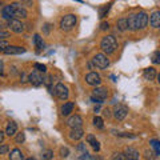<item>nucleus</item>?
<instances>
[{
    "mask_svg": "<svg viewBox=\"0 0 160 160\" xmlns=\"http://www.w3.org/2000/svg\"><path fill=\"white\" fill-rule=\"evenodd\" d=\"M127 22H128V29H131V31L144 29L148 24V15L146 12L132 13L127 18Z\"/></svg>",
    "mask_w": 160,
    "mask_h": 160,
    "instance_id": "nucleus-1",
    "label": "nucleus"
},
{
    "mask_svg": "<svg viewBox=\"0 0 160 160\" xmlns=\"http://www.w3.org/2000/svg\"><path fill=\"white\" fill-rule=\"evenodd\" d=\"M100 48H102L103 52H106L107 55L113 53L118 48V42H116V39H115V36H112V35L104 36L102 39V42H100Z\"/></svg>",
    "mask_w": 160,
    "mask_h": 160,
    "instance_id": "nucleus-2",
    "label": "nucleus"
},
{
    "mask_svg": "<svg viewBox=\"0 0 160 160\" xmlns=\"http://www.w3.org/2000/svg\"><path fill=\"white\" fill-rule=\"evenodd\" d=\"M107 96H108L107 88H104V87H96L92 91V93H91V100H92L93 103L102 104L104 100L107 99Z\"/></svg>",
    "mask_w": 160,
    "mask_h": 160,
    "instance_id": "nucleus-3",
    "label": "nucleus"
},
{
    "mask_svg": "<svg viewBox=\"0 0 160 160\" xmlns=\"http://www.w3.org/2000/svg\"><path fill=\"white\" fill-rule=\"evenodd\" d=\"M76 22H78L76 16H75L73 13H68L60 20V28H62L63 31H71V29L76 26Z\"/></svg>",
    "mask_w": 160,
    "mask_h": 160,
    "instance_id": "nucleus-4",
    "label": "nucleus"
},
{
    "mask_svg": "<svg viewBox=\"0 0 160 160\" xmlns=\"http://www.w3.org/2000/svg\"><path fill=\"white\" fill-rule=\"evenodd\" d=\"M92 63H93V66L99 69H106L109 66V60L104 53H96L92 59Z\"/></svg>",
    "mask_w": 160,
    "mask_h": 160,
    "instance_id": "nucleus-5",
    "label": "nucleus"
},
{
    "mask_svg": "<svg viewBox=\"0 0 160 160\" xmlns=\"http://www.w3.org/2000/svg\"><path fill=\"white\" fill-rule=\"evenodd\" d=\"M55 95H56V96L60 100H67L68 99V95H69L67 86H64L63 83L56 84V87H55Z\"/></svg>",
    "mask_w": 160,
    "mask_h": 160,
    "instance_id": "nucleus-6",
    "label": "nucleus"
},
{
    "mask_svg": "<svg viewBox=\"0 0 160 160\" xmlns=\"http://www.w3.org/2000/svg\"><path fill=\"white\" fill-rule=\"evenodd\" d=\"M28 80H29V83H31L32 86H35V87H39V86H42V84L44 83L43 75L40 72H38V71H32L31 73H29Z\"/></svg>",
    "mask_w": 160,
    "mask_h": 160,
    "instance_id": "nucleus-7",
    "label": "nucleus"
},
{
    "mask_svg": "<svg viewBox=\"0 0 160 160\" xmlns=\"http://www.w3.org/2000/svg\"><path fill=\"white\" fill-rule=\"evenodd\" d=\"M67 126L71 128V129L82 128V126H83V119H82V116H79V115H72V116H69L68 120H67Z\"/></svg>",
    "mask_w": 160,
    "mask_h": 160,
    "instance_id": "nucleus-8",
    "label": "nucleus"
},
{
    "mask_svg": "<svg viewBox=\"0 0 160 160\" xmlns=\"http://www.w3.org/2000/svg\"><path fill=\"white\" fill-rule=\"evenodd\" d=\"M86 82H87V84H89V86L98 87L102 84V78H100V75L96 72H89L86 76Z\"/></svg>",
    "mask_w": 160,
    "mask_h": 160,
    "instance_id": "nucleus-9",
    "label": "nucleus"
},
{
    "mask_svg": "<svg viewBox=\"0 0 160 160\" xmlns=\"http://www.w3.org/2000/svg\"><path fill=\"white\" fill-rule=\"evenodd\" d=\"M8 27L11 28V31H13L15 33H22L24 31V24L18 19H12L8 22Z\"/></svg>",
    "mask_w": 160,
    "mask_h": 160,
    "instance_id": "nucleus-10",
    "label": "nucleus"
},
{
    "mask_svg": "<svg viewBox=\"0 0 160 160\" xmlns=\"http://www.w3.org/2000/svg\"><path fill=\"white\" fill-rule=\"evenodd\" d=\"M124 156H126V160H139L140 153H139V151L136 148L126 147V149H124Z\"/></svg>",
    "mask_w": 160,
    "mask_h": 160,
    "instance_id": "nucleus-11",
    "label": "nucleus"
},
{
    "mask_svg": "<svg viewBox=\"0 0 160 160\" xmlns=\"http://www.w3.org/2000/svg\"><path fill=\"white\" fill-rule=\"evenodd\" d=\"M12 8H13V19H26L27 18V11H26V8H23V7H20L19 4H12Z\"/></svg>",
    "mask_w": 160,
    "mask_h": 160,
    "instance_id": "nucleus-12",
    "label": "nucleus"
},
{
    "mask_svg": "<svg viewBox=\"0 0 160 160\" xmlns=\"http://www.w3.org/2000/svg\"><path fill=\"white\" fill-rule=\"evenodd\" d=\"M127 113H128V108L126 106H119L116 109H115L113 116H115L116 120H123L124 118L127 116Z\"/></svg>",
    "mask_w": 160,
    "mask_h": 160,
    "instance_id": "nucleus-13",
    "label": "nucleus"
},
{
    "mask_svg": "<svg viewBox=\"0 0 160 160\" xmlns=\"http://www.w3.org/2000/svg\"><path fill=\"white\" fill-rule=\"evenodd\" d=\"M149 24L153 28H160V11H153L149 16Z\"/></svg>",
    "mask_w": 160,
    "mask_h": 160,
    "instance_id": "nucleus-14",
    "label": "nucleus"
},
{
    "mask_svg": "<svg viewBox=\"0 0 160 160\" xmlns=\"http://www.w3.org/2000/svg\"><path fill=\"white\" fill-rule=\"evenodd\" d=\"M2 16L6 19V20H12L13 19V8H12V4H8V6H4L2 8Z\"/></svg>",
    "mask_w": 160,
    "mask_h": 160,
    "instance_id": "nucleus-15",
    "label": "nucleus"
},
{
    "mask_svg": "<svg viewBox=\"0 0 160 160\" xmlns=\"http://www.w3.org/2000/svg\"><path fill=\"white\" fill-rule=\"evenodd\" d=\"M24 52H26V48L19 47V46H9L4 53L6 55H22Z\"/></svg>",
    "mask_w": 160,
    "mask_h": 160,
    "instance_id": "nucleus-16",
    "label": "nucleus"
},
{
    "mask_svg": "<svg viewBox=\"0 0 160 160\" xmlns=\"http://www.w3.org/2000/svg\"><path fill=\"white\" fill-rule=\"evenodd\" d=\"M143 78L148 80V82H151V80H153L155 78H156V69H155L153 67H148L144 69V72H143Z\"/></svg>",
    "mask_w": 160,
    "mask_h": 160,
    "instance_id": "nucleus-17",
    "label": "nucleus"
},
{
    "mask_svg": "<svg viewBox=\"0 0 160 160\" xmlns=\"http://www.w3.org/2000/svg\"><path fill=\"white\" fill-rule=\"evenodd\" d=\"M73 107H75V104L72 102H67V103H64L63 106H62V115L63 116H68V115H71V112L73 111Z\"/></svg>",
    "mask_w": 160,
    "mask_h": 160,
    "instance_id": "nucleus-18",
    "label": "nucleus"
},
{
    "mask_svg": "<svg viewBox=\"0 0 160 160\" xmlns=\"http://www.w3.org/2000/svg\"><path fill=\"white\" fill-rule=\"evenodd\" d=\"M84 136V131L82 128H75V129H71V132H69V139L72 140H80Z\"/></svg>",
    "mask_w": 160,
    "mask_h": 160,
    "instance_id": "nucleus-19",
    "label": "nucleus"
},
{
    "mask_svg": "<svg viewBox=\"0 0 160 160\" xmlns=\"http://www.w3.org/2000/svg\"><path fill=\"white\" fill-rule=\"evenodd\" d=\"M18 132V124L15 122H9L7 124V128H6V133L8 135V136H15Z\"/></svg>",
    "mask_w": 160,
    "mask_h": 160,
    "instance_id": "nucleus-20",
    "label": "nucleus"
},
{
    "mask_svg": "<svg viewBox=\"0 0 160 160\" xmlns=\"http://www.w3.org/2000/svg\"><path fill=\"white\" fill-rule=\"evenodd\" d=\"M9 160H24V155L19 148H13L9 155Z\"/></svg>",
    "mask_w": 160,
    "mask_h": 160,
    "instance_id": "nucleus-21",
    "label": "nucleus"
},
{
    "mask_svg": "<svg viewBox=\"0 0 160 160\" xmlns=\"http://www.w3.org/2000/svg\"><path fill=\"white\" fill-rule=\"evenodd\" d=\"M87 142H88V144H91V147H92L96 152L100 151V144H99L98 140L95 139L93 135H88V136H87Z\"/></svg>",
    "mask_w": 160,
    "mask_h": 160,
    "instance_id": "nucleus-22",
    "label": "nucleus"
},
{
    "mask_svg": "<svg viewBox=\"0 0 160 160\" xmlns=\"http://www.w3.org/2000/svg\"><path fill=\"white\" fill-rule=\"evenodd\" d=\"M33 43H35V47L38 48V51H42L44 48V42H43V38L40 36V35H35L33 36Z\"/></svg>",
    "mask_w": 160,
    "mask_h": 160,
    "instance_id": "nucleus-23",
    "label": "nucleus"
},
{
    "mask_svg": "<svg viewBox=\"0 0 160 160\" xmlns=\"http://www.w3.org/2000/svg\"><path fill=\"white\" fill-rule=\"evenodd\" d=\"M116 26H118V29H119V31H122V32L127 31V29H128V22H127V19H126V18L119 19Z\"/></svg>",
    "mask_w": 160,
    "mask_h": 160,
    "instance_id": "nucleus-24",
    "label": "nucleus"
},
{
    "mask_svg": "<svg viewBox=\"0 0 160 160\" xmlns=\"http://www.w3.org/2000/svg\"><path fill=\"white\" fill-rule=\"evenodd\" d=\"M149 144H151V147L155 149V152H156L158 155H160V142L156 139H151L149 140Z\"/></svg>",
    "mask_w": 160,
    "mask_h": 160,
    "instance_id": "nucleus-25",
    "label": "nucleus"
},
{
    "mask_svg": "<svg viewBox=\"0 0 160 160\" xmlns=\"http://www.w3.org/2000/svg\"><path fill=\"white\" fill-rule=\"evenodd\" d=\"M93 126L96 127V128H99V129L104 128V122H103V119L100 118V116H95V118H93Z\"/></svg>",
    "mask_w": 160,
    "mask_h": 160,
    "instance_id": "nucleus-26",
    "label": "nucleus"
},
{
    "mask_svg": "<svg viewBox=\"0 0 160 160\" xmlns=\"http://www.w3.org/2000/svg\"><path fill=\"white\" fill-rule=\"evenodd\" d=\"M53 158V152L51 151V149H46V151H43L42 153V159L43 160H51Z\"/></svg>",
    "mask_w": 160,
    "mask_h": 160,
    "instance_id": "nucleus-27",
    "label": "nucleus"
},
{
    "mask_svg": "<svg viewBox=\"0 0 160 160\" xmlns=\"http://www.w3.org/2000/svg\"><path fill=\"white\" fill-rule=\"evenodd\" d=\"M151 62L153 64H160V51H155L151 56Z\"/></svg>",
    "mask_w": 160,
    "mask_h": 160,
    "instance_id": "nucleus-28",
    "label": "nucleus"
},
{
    "mask_svg": "<svg viewBox=\"0 0 160 160\" xmlns=\"http://www.w3.org/2000/svg\"><path fill=\"white\" fill-rule=\"evenodd\" d=\"M109 8H111V4L103 6L102 8H100V11H99V18H104V16H106V13L109 11Z\"/></svg>",
    "mask_w": 160,
    "mask_h": 160,
    "instance_id": "nucleus-29",
    "label": "nucleus"
},
{
    "mask_svg": "<svg viewBox=\"0 0 160 160\" xmlns=\"http://www.w3.org/2000/svg\"><path fill=\"white\" fill-rule=\"evenodd\" d=\"M35 71H38V72H40V73H44L47 71V68H46V66H44V64H40V63H35Z\"/></svg>",
    "mask_w": 160,
    "mask_h": 160,
    "instance_id": "nucleus-30",
    "label": "nucleus"
},
{
    "mask_svg": "<svg viewBox=\"0 0 160 160\" xmlns=\"http://www.w3.org/2000/svg\"><path fill=\"white\" fill-rule=\"evenodd\" d=\"M60 156L62 158H68L69 156V149L67 147H62L60 148Z\"/></svg>",
    "mask_w": 160,
    "mask_h": 160,
    "instance_id": "nucleus-31",
    "label": "nucleus"
},
{
    "mask_svg": "<svg viewBox=\"0 0 160 160\" xmlns=\"http://www.w3.org/2000/svg\"><path fill=\"white\" fill-rule=\"evenodd\" d=\"M111 160H126V156H124V153H122V152H116V153H113Z\"/></svg>",
    "mask_w": 160,
    "mask_h": 160,
    "instance_id": "nucleus-32",
    "label": "nucleus"
},
{
    "mask_svg": "<svg viewBox=\"0 0 160 160\" xmlns=\"http://www.w3.org/2000/svg\"><path fill=\"white\" fill-rule=\"evenodd\" d=\"M7 38H9V32H8V31H3V29H0V42L6 40Z\"/></svg>",
    "mask_w": 160,
    "mask_h": 160,
    "instance_id": "nucleus-33",
    "label": "nucleus"
},
{
    "mask_svg": "<svg viewBox=\"0 0 160 160\" xmlns=\"http://www.w3.org/2000/svg\"><path fill=\"white\" fill-rule=\"evenodd\" d=\"M8 43L6 42V40H3V42H0V52H6L7 48H8Z\"/></svg>",
    "mask_w": 160,
    "mask_h": 160,
    "instance_id": "nucleus-34",
    "label": "nucleus"
},
{
    "mask_svg": "<svg viewBox=\"0 0 160 160\" xmlns=\"http://www.w3.org/2000/svg\"><path fill=\"white\" fill-rule=\"evenodd\" d=\"M9 151V147L7 144H0V155H4Z\"/></svg>",
    "mask_w": 160,
    "mask_h": 160,
    "instance_id": "nucleus-35",
    "label": "nucleus"
},
{
    "mask_svg": "<svg viewBox=\"0 0 160 160\" xmlns=\"http://www.w3.org/2000/svg\"><path fill=\"white\" fill-rule=\"evenodd\" d=\"M24 140H26V136H24V133H23V132H20L18 136H16V143H23Z\"/></svg>",
    "mask_w": 160,
    "mask_h": 160,
    "instance_id": "nucleus-36",
    "label": "nucleus"
},
{
    "mask_svg": "<svg viewBox=\"0 0 160 160\" xmlns=\"http://www.w3.org/2000/svg\"><path fill=\"white\" fill-rule=\"evenodd\" d=\"M146 159L147 160H155V156H153V152L152 151H146Z\"/></svg>",
    "mask_w": 160,
    "mask_h": 160,
    "instance_id": "nucleus-37",
    "label": "nucleus"
},
{
    "mask_svg": "<svg viewBox=\"0 0 160 160\" xmlns=\"http://www.w3.org/2000/svg\"><path fill=\"white\" fill-rule=\"evenodd\" d=\"M78 149H79V151H82V153H86V152H87V149H86V144H84V143H80L79 146H78Z\"/></svg>",
    "mask_w": 160,
    "mask_h": 160,
    "instance_id": "nucleus-38",
    "label": "nucleus"
},
{
    "mask_svg": "<svg viewBox=\"0 0 160 160\" xmlns=\"http://www.w3.org/2000/svg\"><path fill=\"white\" fill-rule=\"evenodd\" d=\"M108 28H109V24L107 22H103L102 24H100V29H102V31H106V29H108Z\"/></svg>",
    "mask_w": 160,
    "mask_h": 160,
    "instance_id": "nucleus-39",
    "label": "nucleus"
},
{
    "mask_svg": "<svg viewBox=\"0 0 160 160\" xmlns=\"http://www.w3.org/2000/svg\"><path fill=\"white\" fill-rule=\"evenodd\" d=\"M89 160H103V158L100 155H93V156L89 158Z\"/></svg>",
    "mask_w": 160,
    "mask_h": 160,
    "instance_id": "nucleus-40",
    "label": "nucleus"
},
{
    "mask_svg": "<svg viewBox=\"0 0 160 160\" xmlns=\"http://www.w3.org/2000/svg\"><path fill=\"white\" fill-rule=\"evenodd\" d=\"M4 138H6V132L0 131V144H2V143L4 142Z\"/></svg>",
    "mask_w": 160,
    "mask_h": 160,
    "instance_id": "nucleus-41",
    "label": "nucleus"
},
{
    "mask_svg": "<svg viewBox=\"0 0 160 160\" xmlns=\"http://www.w3.org/2000/svg\"><path fill=\"white\" fill-rule=\"evenodd\" d=\"M120 136H123V138H135V135H131V133H119Z\"/></svg>",
    "mask_w": 160,
    "mask_h": 160,
    "instance_id": "nucleus-42",
    "label": "nucleus"
},
{
    "mask_svg": "<svg viewBox=\"0 0 160 160\" xmlns=\"http://www.w3.org/2000/svg\"><path fill=\"white\" fill-rule=\"evenodd\" d=\"M49 28H51V24H46V26H44V32L49 33Z\"/></svg>",
    "mask_w": 160,
    "mask_h": 160,
    "instance_id": "nucleus-43",
    "label": "nucleus"
},
{
    "mask_svg": "<svg viewBox=\"0 0 160 160\" xmlns=\"http://www.w3.org/2000/svg\"><path fill=\"white\" fill-rule=\"evenodd\" d=\"M3 72H4V63L0 60V75H3Z\"/></svg>",
    "mask_w": 160,
    "mask_h": 160,
    "instance_id": "nucleus-44",
    "label": "nucleus"
},
{
    "mask_svg": "<svg viewBox=\"0 0 160 160\" xmlns=\"http://www.w3.org/2000/svg\"><path fill=\"white\" fill-rule=\"evenodd\" d=\"M103 115H104V116H107V118H109V115H111V113H109V109H108V108L104 109V111H103Z\"/></svg>",
    "mask_w": 160,
    "mask_h": 160,
    "instance_id": "nucleus-45",
    "label": "nucleus"
},
{
    "mask_svg": "<svg viewBox=\"0 0 160 160\" xmlns=\"http://www.w3.org/2000/svg\"><path fill=\"white\" fill-rule=\"evenodd\" d=\"M26 160H36L35 158H28V159H26Z\"/></svg>",
    "mask_w": 160,
    "mask_h": 160,
    "instance_id": "nucleus-46",
    "label": "nucleus"
},
{
    "mask_svg": "<svg viewBox=\"0 0 160 160\" xmlns=\"http://www.w3.org/2000/svg\"><path fill=\"white\" fill-rule=\"evenodd\" d=\"M158 82H159V84H160V73H159V76H158Z\"/></svg>",
    "mask_w": 160,
    "mask_h": 160,
    "instance_id": "nucleus-47",
    "label": "nucleus"
},
{
    "mask_svg": "<svg viewBox=\"0 0 160 160\" xmlns=\"http://www.w3.org/2000/svg\"><path fill=\"white\" fill-rule=\"evenodd\" d=\"M2 6H3V4H2V3H0V7H2Z\"/></svg>",
    "mask_w": 160,
    "mask_h": 160,
    "instance_id": "nucleus-48",
    "label": "nucleus"
}]
</instances>
